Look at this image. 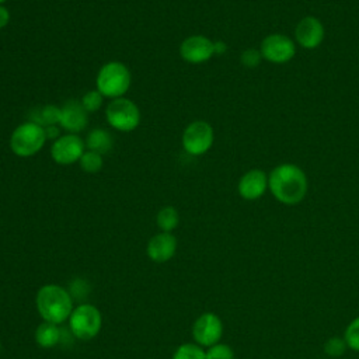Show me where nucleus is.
<instances>
[{
  "mask_svg": "<svg viewBox=\"0 0 359 359\" xmlns=\"http://www.w3.org/2000/svg\"><path fill=\"white\" fill-rule=\"evenodd\" d=\"M4 1H7V0H0V4H3Z\"/></svg>",
  "mask_w": 359,
  "mask_h": 359,
  "instance_id": "30",
  "label": "nucleus"
},
{
  "mask_svg": "<svg viewBox=\"0 0 359 359\" xmlns=\"http://www.w3.org/2000/svg\"><path fill=\"white\" fill-rule=\"evenodd\" d=\"M268 188V174L259 168L248 170L238 181L237 189L243 199L255 201L261 198Z\"/></svg>",
  "mask_w": 359,
  "mask_h": 359,
  "instance_id": "14",
  "label": "nucleus"
},
{
  "mask_svg": "<svg viewBox=\"0 0 359 359\" xmlns=\"http://www.w3.org/2000/svg\"><path fill=\"white\" fill-rule=\"evenodd\" d=\"M345 344L342 339L339 338H331L327 344H325V352L328 355H332V356H338L341 355L344 351H345Z\"/></svg>",
  "mask_w": 359,
  "mask_h": 359,
  "instance_id": "26",
  "label": "nucleus"
},
{
  "mask_svg": "<svg viewBox=\"0 0 359 359\" xmlns=\"http://www.w3.org/2000/svg\"><path fill=\"white\" fill-rule=\"evenodd\" d=\"M84 140L74 133L62 135L52 143L50 157L59 165H72L79 163L84 150Z\"/></svg>",
  "mask_w": 359,
  "mask_h": 359,
  "instance_id": "9",
  "label": "nucleus"
},
{
  "mask_svg": "<svg viewBox=\"0 0 359 359\" xmlns=\"http://www.w3.org/2000/svg\"><path fill=\"white\" fill-rule=\"evenodd\" d=\"M307 177L304 171L292 163L276 165L268 175V188L276 201L285 205H296L307 194Z\"/></svg>",
  "mask_w": 359,
  "mask_h": 359,
  "instance_id": "1",
  "label": "nucleus"
},
{
  "mask_svg": "<svg viewBox=\"0 0 359 359\" xmlns=\"http://www.w3.org/2000/svg\"><path fill=\"white\" fill-rule=\"evenodd\" d=\"M172 359H206V358H205V351L199 345L182 344L175 349Z\"/></svg>",
  "mask_w": 359,
  "mask_h": 359,
  "instance_id": "21",
  "label": "nucleus"
},
{
  "mask_svg": "<svg viewBox=\"0 0 359 359\" xmlns=\"http://www.w3.org/2000/svg\"><path fill=\"white\" fill-rule=\"evenodd\" d=\"M102 325L100 310L93 304H80L73 309L69 317V327L77 339L88 341L98 335Z\"/></svg>",
  "mask_w": 359,
  "mask_h": 359,
  "instance_id": "6",
  "label": "nucleus"
},
{
  "mask_svg": "<svg viewBox=\"0 0 359 359\" xmlns=\"http://www.w3.org/2000/svg\"><path fill=\"white\" fill-rule=\"evenodd\" d=\"M35 306L43 321L60 324L69 320L73 311L70 293L59 285H45L36 292Z\"/></svg>",
  "mask_w": 359,
  "mask_h": 359,
  "instance_id": "2",
  "label": "nucleus"
},
{
  "mask_svg": "<svg viewBox=\"0 0 359 359\" xmlns=\"http://www.w3.org/2000/svg\"><path fill=\"white\" fill-rule=\"evenodd\" d=\"M206 359H234L233 349L226 344H215L205 352Z\"/></svg>",
  "mask_w": 359,
  "mask_h": 359,
  "instance_id": "23",
  "label": "nucleus"
},
{
  "mask_svg": "<svg viewBox=\"0 0 359 359\" xmlns=\"http://www.w3.org/2000/svg\"><path fill=\"white\" fill-rule=\"evenodd\" d=\"M10 21V11L0 4V29L4 28Z\"/></svg>",
  "mask_w": 359,
  "mask_h": 359,
  "instance_id": "28",
  "label": "nucleus"
},
{
  "mask_svg": "<svg viewBox=\"0 0 359 359\" xmlns=\"http://www.w3.org/2000/svg\"><path fill=\"white\" fill-rule=\"evenodd\" d=\"M261 59H262L261 52H259V49H255V48H248V49L243 50V53L240 56V60H241L243 66H245V67L258 66Z\"/></svg>",
  "mask_w": 359,
  "mask_h": 359,
  "instance_id": "25",
  "label": "nucleus"
},
{
  "mask_svg": "<svg viewBox=\"0 0 359 359\" xmlns=\"http://www.w3.org/2000/svg\"><path fill=\"white\" fill-rule=\"evenodd\" d=\"M323 22L313 15L303 17L294 27V39L304 49H314L324 41Z\"/></svg>",
  "mask_w": 359,
  "mask_h": 359,
  "instance_id": "12",
  "label": "nucleus"
},
{
  "mask_svg": "<svg viewBox=\"0 0 359 359\" xmlns=\"http://www.w3.org/2000/svg\"><path fill=\"white\" fill-rule=\"evenodd\" d=\"M34 337H35V342L41 348H45V349L53 348L60 341V330H59L57 324L43 321L42 324H39L36 327Z\"/></svg>",
  "mask_w": 359,
  "mask_h": 359,
  "instance_id": "17",
  "label": "nucleus"
},
{
  "mask_svg": "<svg viewBox=\"0 0 359 359\" xmlns=\"http://www.w3.org/2000/svg\"><path fill=\"white\" fill-rule=\"evenodd\" d=\"M105 118L111 128L118 132H132L140 123V109L129 98L111 100L105 109Z\"/></svg>",
  "mask_w": 359,
  "mask_h": 359,
  "instance_id": "5",
  "label": "nucleus"
},
{
  "mask_svg": "<svg viewBox=\"0 0 359 359\" xmlns=\"http://www.w3.org/2000/svg\"><path fill=\"white\" fill-rule=\"evenodd\" d=\"M213 46H215V55H223L227 49V45L223 41H215Z\"/></svg>",
  "mask_w": 359,
  "mask_h": 359,
  "instance_id": "29",
  "label": "nucleus"
},
{
  "mask_svg": "<svg viewBox=\"0 0 359 359\" xmlns=\"http://www.w3.org/2000/svg\"><path fill=\"white\" fill-rule=\"evenodd\" d=\"M43 129H45V135H46V139H52L53 142L62 136V135H60V129H62V128H60V126H57V125L45 126Z\"/></svg>",
  "mask_w": 359,
  "mask_h": 359,
  "instance_id": "27",
  "label": "nucleus"
},
{
  "mask_svg": "<svg viewBox=\"0 0 359 359\" xmlns=\"http://www.w3.org/2000/svg\"><path fill=\"white\" fill-rule=\"evenodd\" d=\"M88 112L83 108L81 102L77 100H70L60 107V118L59 126L67 133L77 135L81 132L88 122Z\"/></svg>",
  "mask_w": 359,
  "mask_h": 359,
  "instance_id": "13",
  "label": "nucleus"
},
{
  "mask_svg": "<svg viewBox=\"0 0 359 359\" xmlns=\"http://www.w3.org/2000/svg\"><path fill=\"white\" fill-rule=\"evenodd\" d=\"M0 351H1V344H0Z\"/></svg>",
  "mask_w": 359,
  "mask_h": 359,
  "instance_id": "31",
  "label": "nucleus"
},
{
  "mask_svg": "<svg viewBox=\"0 0 359 359\" xmlns=\"http://www.w3.org/2000/svg\"><path fill=\"white\" fill-rule=\"evenodd\" d=\"M177 251V238L171 233L160 231L153 236L146 247L147 257L154 262L170 261Z\"/></svg>",
  "mask_w": 359,
  "mask_h": 359,
  "instance_id": "15",
  "label": "nucleus"
},
{
  "mask_svg": "<svg viewBox=\"0 0 359 359\" xmlns=\"http://www.w3.org/2000/svg\"><path fill=\"white\" fill-rule=\"evenodd\" d=\"M223 332L220 318L213 313L201 314L192 325V337L201 346H212L219 342Z\"/></svg>",
  "mask_w": 359,
  "mask_h": 359,
  "instance_id": "11",
  "label": "nucleus"
},
{
  "mask_svg": "<svg viewBox=\"0 0 359 359\" xmlns=\"http://www.w3.org/2000/svg\"><path fill=\"white\" fill-rule=\"evenodd\" d=\"M79 164H80V168L87 172V174H97L98 171H101L102 165H104V161H102V156L95 153V151H91V150H87L83 153L81 158L79 160Z\"/></svg>",
  "mask_w": 359,
  "mask_h": 359,
  "instance_id": "20",
  "label": "nucleus"
},
{
  "mask_svg": "<svg viewBox=\"0 0 359 359\" xmlns=\"http://www.w3.org/2000/svg\"><path fill=\"white\" fill-rule=\"evenodd\" d=\"M156 223L161 231L171 233L180 223V215L175 208L164 206L158 210L156 216Z\"/></svg>",
  "mask_w": 359,
  "mask_h": 359,
  "instance_id": "18",
  "label": "nucleus"
},
{
  "mask_svg": "<svg viewBox=\"0 0 359 359\" xmlns=\"http://www.w3.org/2000/svg\"><path fill=\"white\" fill-rule=\"evenodd\" d=\"M215 132L206 121H194L182 132L181 143L184 150L191 156H202L212 147Z\"/></svg>",
  "mask_w": 359,
  "mask_h": 359,
  "instance_id": "7",
  "label": "nucleus"
},
{
  "mask_svg": "<svg viewBox=\"0 0 359 359\" xmlns=\"http://www.w3.org/2000/svg\"><path fill=\"white\" fill-rule=\"evenodd\" d=\"M86 147L98 154H105L112 149V136L102 128H95L88 132L86 137Z\"/></svg>",
  "mask_w": 359,
  "mask_h": 359,
  "instance_id": "16",
  "label": "nucleus"
},
{
  "mask_svg": "<svg viewBox=\"0 0 359 359\" xmlns=\"http://www.w3.org/2000/svg\"><path fill=\"white\" fill-rule=\"evenodd\" d=\"M59 118H60V107L48 104V105L41 107L36 111V115L32 121L45 128V126H50V125H59Z\"/></svg>",
  "mask_w": 359,
  "mask_h": 359,
  "instance_id": "19",
  "label": "nucleus"
},
{
  "mask_svg": "<svg viewBox=\"0 0 359 359\" xmlns=\"http://www.w3.org/2000/svg\"><path fill=\"white\" fill-rule=\"evenodd\" d=\"M345 342L353 351H359V318L353 320L345 331Z\"/></svg>",
  "mask_w": 359,
  "mask_h": 359,
  "instance_id": "24",
  "label": "nucleus"
},
{
  "mask_svg": "<svg viewBox=\"0 0 359 359\" xmlns=\"http://www.w3.org/2000/svg\"><path fill=\"white\" fill-rule=\"evenodd\" d=\"M132 83V76L126 65L122 62H108L105 63L95 79L97 90L109 100L121 98L126 94Z\"/></svg>",
  "mask_w": 359,
  "mask_h": 359,
  "instance_id": "3",
  "label": "nucleus"
},
{
  "mask_svg": "<svg viewBox=\"0 0 359 359\" xmlns=\"http://www.w3.org/2000/svg\"><path fill=\"white\" fill-rule=\"evenodd\" d=\"M46 140L43 126L34 121H27L13 130L10 149L18 157H32L45 146Z\"/></svg>",
  "mask_w": 359,
  "mask_h": 359,
  "instance_id": "4",
  "label": "nucleus"
},
{
  "mask_svg": "<svg viewBox=\"0 0 359 359\" xmlns=\"http://www.w3.org/2000/svg\"><path fill=\"white\" fill-rule=\"evenodd\" d=\"M104 98H105V97L95 88V90L87 91V93L81 97L80 102H81L83 108H84L87 112H95V111H98V109L102 107Z\"/></svg>",
  "mask_w": 359,
  "mask_h": 359,
  "instance_id": "22",
  "label": "nucleus"
},
{
  "mask_svg": "<svg viewBox=\"0 0 359 359\" xmlns=\"http://www.w3.org/2000/svg\"><path fill=\"white\" fill-rule=\"evenodd\" d=\"M259 52L262 59L275 65H283L292 60L296 53V46L287 35L269 34L262 39Z\"/></svg>",
  "mask_w": 359,
  "mask_h": 359,
  "instance_id": "8",
  "label": "nucleus"
},
{
  "mask_svg": "<svg viewBox=\"0 0 359 359\" xmlns=\"http://www.w3.org/2000/svg\"><path fill=\"white\" fill-rule=\"evenodd\" d=\"M215 55L213 41L205 35H191L180 45V56L191 65L208 62Z\"/></svg>",
  "mask_w": 359,
  "mask_h": 359,
  "instance_id": "10",
  "label": "nucleus"
}]
</instances>
